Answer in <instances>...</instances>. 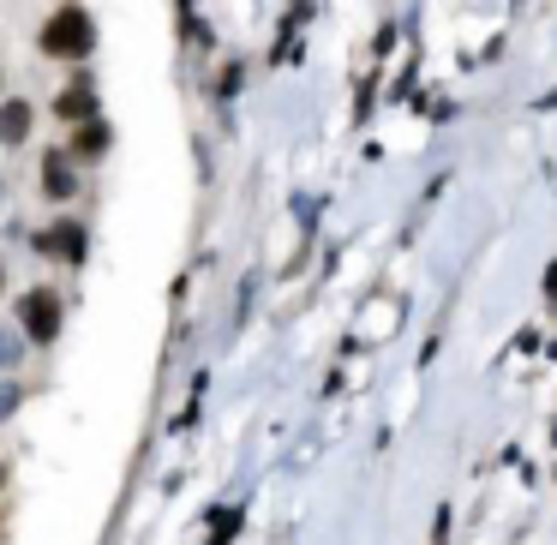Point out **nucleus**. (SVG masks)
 I'll return each instance as SVG.
<instances>
[{
  "label": "nucleus",
  "instance_id": "1",
  "mask_svg": "<svg viewBox=\"0 0 557 545\" xmlns=\"http://www.w3.org/2000/svg\"><path fill=\"white\" fill-rule=\"evenodd\" d=\"M90 42H96V30H90V12H78V6H60V12L42 24V48L60 54V60L90 54Z\"/></svg>",
  "mask_w": 557,
  "mask_h": 545
},
{
  "label": "nucleus",
  "instance_id": "6",
  "mask_svg": "<svg viewBox=\"0 0 557 545\" xmlns=\"http://www.w3.org/2000/svg\"><path fill=\"white\" fill-rule=\"evenodd\" d=\"M42 180H48V192H54V198H66V192H72V168H66V156H60V150L42 162Z\"/></svg>",
  "mask_w": 557,
  "mask_h": 545
},
{
  "label": "nucleus",
  "instance_id": "4",
  "mask_svg": "<svg viewBox=\"0 0 557 545\" xmlns=\"http://www.w3.org/2000/svg\"><path fill=\"white\" fill-rule=\"evenodd\" d=\"M54 114H60V120H84V126H90V114H96V96H90V90H66V96L54 102Z\"/></svg>",
  "mask_w": 557,
  "mask_h": 545
},
{
  "label": "nucleus",
  "instance_id": "3",
  "mask_svg": "<svg viewBox=\"0 0 557 545\" xmlns=\"http://www.w3.org/2000/svg\"><path fill=\"white\" fill-rule=\"evenodd\" d=\"M42 252H54V258H84V228H72V222L48 228V234H42Z\"/></svg>",
  "mask_w": 557,
  "mask_h": 545
},
{
  "label": "nucleus",
  "instance_id": "8",
  "mask_svg": "<svg viewBox=\"0 0 557 545\" xmlns=\"http://www.w3.org/2000/svg\"><path fill=\"white\" fill-rule=\"evenodd\" d=\"M18 348H24V342H18V330H0V366H12V360H18Z\"/></svg>",
  "mask_w": 557,
  "mask_h": 545
},
{
  "label": "nucleus",
  "instance_id": "9",
  "mask_svg": "<svg viewBox=\"0 0 557 545\" xmlns=\"http://www.w3.org/2000/svg\"><path fill=\"white\" fill-rule=\"evenodd\" d=\"M18 396H24L18 384H0V420H12V414H18Z\"/></svg>",
  "mask_w": 557,
  "mask_h": 545
},
{
  "label": "nucleus",
  "instance_id": "7",
  "mask_svg": "<svg viewBox=\"0 0 557 545\" xmlns=\"http://www.w3.org/2000/svg\"><path fill=\"white\" fill-rule=\"evenodd\" d=\"M102 144H108V132H102L96 120H90V126H84V132L72 138V150H78V156H102Z\"/></svg>",
  "mask_w": 557,
  "mask_h": 545
},
{
  "label": "nucleus",
  "instance_id": "2",
  "mask_svg": "<svg viewBox=\"0 0 557 545\" xmlns=\"http://www.w3.org/2000/svg\"><path fill=\"white\" fill-rule=\"evenodd\" d=\"M18 324H24L30 342H54V330H60V300H54L48 288L24 294V300H18Z\"/></svg>",
  "mask_w": 557,
  "mask_h": 545
},
{
  "label": "nucleus",
  "instance_id": "5",
  "mask_svg": "<svg viewBox=\"0 0 557 545\" xmlns=\"http://www.w3.org/2000/svg\"><path fill=\"white\" fill-rule=\"evenodd\" d=\"M24 132H30V108H24V102H6V108H0V138L18 144Z\"/></svg>",
  "mask_w": 557,
  "mask_h": 545
}]
</instances>
